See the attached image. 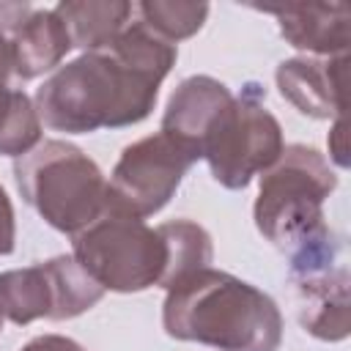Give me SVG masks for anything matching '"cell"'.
<instances>
[{
    "label": "cell",
    "mask_w": 351,
    "mask_h": 351,
    "mask_svg": "<svg viewBox=\"0 0 351 351\" xmlns=\"http://www.w3.org/2000/svg\"><path fill=\"white\" fill-rule=\"evenodd\" d=\"M101 296L104 288L77 263L74 255H58L0 274V313L16 326L38 318H77Z\"/></svg>",
    "instance_id": "52a82bcc"
},
{
    "label": "cell",
    "mask_w": 351,
    "mask_h": 351,
    "mask_svg": "<svg viewBox=\"0 0 351 351\" xmlns=\"http://www.w3.org/2000/svg\"><path fill=\"white\" fill-rule=\"evenodd\" d=\"M162 326L176 340L217 351H277L282 343L277 302L252 282L211 266L167 288Z\"/></svg>",
    "instance_id": "3957f363"
},
{
    "label": "cell",
    "mask_w": 351,
    "mask_h": 351,
    "mask_svg": "<svg viewBox=\"0 0 351 351\" xmlns=\"http://www.w3.org/2000/svg\"><path fill=\"white\" fill-rule=\"evenodd\" d=\"M261 11L271 14L280 25L282 38L302 52L335 58L346 55L348 49L351 8L346 3H296Z\"/></svg>",
    "instance_id": "8fae6325"
},
{
    "label": "cell",
    "mask_w": 351,
    "mask_h": 351,
    "mask_svg": "<svg viewBox=\"0 0 351 351\" xmlns=\"http://www.w3.org/2000/svg\"><path fill=\"white\" fill-rule=\"evenodd\" d=\"M346 66L348 55L335 58H288L277 66L274 80L285 101L307 118L346 115Z\"/></svg>",
    "instance_id": "30bf717a"
},
{
    "label": "cell",
    "mask_w": 351,
    "mask_h": 351,
    "mask_svg": "<svg viewBox=\"0 0 351 351\" xmlns=\"http://www.w3.org/2000/svg\"><path fill=\"white\" fill-rule=\"evenodd\" d=\"M176 58V44L129 22L107 49L82 52L44 80L33 101L38 121L66 134L134 126L151 115Z\"/></svg>",
    "instance_id": "6da1fadb"
},
{
    "label": "cell",
    "mask_w": 351,
    "mask_h": 351,
    "mask_svg": "<svg viewBox=\"0 0 351 351\" xmlns=\"http://www.w3.org/2000/svg\"><path fill=\"white\" fill-rule=\"evenodd\" d=\"M159 233L167 244V266L159 288H173L181 280L192 277L200 269H208L214 261V244L203 225L192 219H170L159 225Z\"/></svg>",
    "instance_id": "2e32d148"
},
{
    "label": "cell",
    "mask_w": 351,
    "mask_h": 351,
    "mask_svg": "<svg viewBox=\"0 0 351 351\" xmlns=\"http://www.w3.org/2000/svg\"><path fill=\"white\" fill-rule=\"evenodd\" d=\"M11 77V41L0 30V154L19 159L41 143V121L33 99L22 88H14Z\"/></svg>",
    "instance_id": "5bb4252c"
},
{
    "label": "cell",
    "mask_w": 351,
    "mask_h": 351,
    "mask_svg": "<svg viewBox=\"0 0 351 351\" xmlns=\"http://www.w3.org/2000/svg\"><path fill=\"white\" fill-rule=\"evenodd\" d=\"M288 282L296 302V318L304 332L326 343H340L348 337V269L343 261L288 271Z\"/></svg>",
    "instance_id": "9c48e42d"
},
{
    "label": "cell",
    "mask_w": 351,
    "mask_h": 351,
    "mask_svg": "<svg viewBox=\"0 0 351 351\" xmlns=\"http://www.w3.org/2000/svg\"><path fill=\"white\" fill-rule=\"evenodd\" d=\"M266 90L255 82L244 85L208 123L200 137V159L217 184L244 189L255 176H263L282 154V126L263 107Z\"/></svg>",
    "instance_id": "5b68a950"
},
{
    "label": "cell",
    "mask_w": 351,
    "mask_h": 351,
    "mask_svg": "<svg viewBox=\"0 0 351 351\" xmlns=\"http://www.w3.org/2000/svg\"><path fill=\"white\" fill-rule=\"evenodd\" d=\"M134 5L123 0H66L55 5V14L69 30L71 47L82 52L107 49L129 25Z\"/></svg>",
    "instance_id": "9a60e30c"
},
{
    "label": "cell",
    "mask_w": 351,
    "mask_h": 351,
    "mask_svg": "<svg viewBox=\"0 0 351 351\" xmlns=\"http://www.w3.org/2000/svg\"><path fill=\"white\" fill-rule=\"evenodd\" d=\"M197 156L165 132L126 145L107 181V208L145 219L162 211Z\"/></svg>",
    "instance_id": "ba28073f"
},
{
    "label": "cell",
    "mask_w": 351,
    "mask_h": 351,
    "mask_svg": "<svg viewBox=\"0 0 351 351\" xmlns=\"http://www.w3.org/2000/svg\"><path fill=\"white\" fill-rule=\"evenodd\" d=\"M71 255L104 291L115 293L162 285L167 266V244L159 228L110 208L74 236Z\"/></svg>",
    "instance_id": "8992f818"
},
{
    "label": "cell",
    "mask_w": 351,
    "mask_h": 351,
    "mask_svg": "<svg viewBox=\"0 0 351 351\" xmlns=\"http://www.w3.org/2000/svg\"><path fill=\"white\" fill-rule=\"evenodd\" d=\"M16 244V219H14V206L8 192L0 184V255H11Z\"/></svg>",
    "instance_id": "ac0fdd59"
},
{
    "label": "cell",
    "mask_w": 351,
    "mask_h": 351,
    "mask_svg": "<svg viewBox=\"0 0 351 351\" xmlns=\"http://www.w3.org/2000/svg\"><path fill=\"white\" fill-rule=\"evenodd\" d=\"M329 156L337 167H348V143H346V115L335 118L329 132Z\"/></svg>",
    "instance_id": "ffe728a7"
},
{
    "label": "cell",
    "mask_w": 351,
    "mask_h": 351,
    "mask_svg": "<svg viewBox=\"0 0 351 351\" xmlns=\"http://www.w3.org/2000/svg\"><path fill=\"white\" fill-rule=\"evenodd\" d=\"M233 99L230 88L208 74L186 77L170 96L165 115H162V132L178 140L184 148H189L200 159V137L206 134L214 115Z\"/></svg>",
    "instance_id": "7c38bea8"
},
{
    "label": "cell",
    "mask_w": 351,
    "mask_h": 351,
    "mask_svg": "<svg viewBox=\"0 0 351 351\" xmlns=\"http://www.w3.org/2000/svg\"><path fill=\"white\" fill-rule=\"evenodd\" d=\"M137 22L156 33L159 38L176 44L181 38L195 36L206 16H208V3H181V0H143L134 5Z\"/></svg>",
    "instance_id": "e0dca14e"
},
{
    "label": "cell",
    "mask_w": 351,
    "mask_h": 351,
    "mask_svg": "<svg viewBox=\"0 0 351 351\" xmlns=\"http://www.w3.org/2000/svg\"><path fill=\"white\" fill-rule=\"evenodd\" d=\"M19 351H85L77 340L63 337V335H38L33 340H27Z\"/></svg>",
    "instance_id": "d6986e66"
},
{
    "label": "cell",
    "mask_w": 351,
    "mask_h": 351,
    "mask_svg": "<svg viewBox=\"0 0 351 351\" xmlns=\"http://www.w3.org/2000/svg\"><path fill=\"white\" fill-rule=\"evenodd\" d=\"M337 189V176L313 145H285L261 176L252 206L255 228L288 255V269H310L340 258V239L326 225L324 203Z\"/></svg>",
    "instance_id": "7a4b0ae2"
},
{
    "label": "cell",
    "mask_w": 351,
    "mask_h": 351,
    "mask_svg": "<svg viewBox=\"0 0 351 351\" xmlns=\"http://www.w3.org/2000/svg\"><path fill=\"white\" fill-rule=\"evenodd\" d=\"M22 200L60 233L77 236L107 208V178L74 143L44 140L14 159Z\"/></svg>",
    "instance_id": "277c9868"
},
{
    "label": "cell",
    "mask_w": 351,
    "mask_h": 351,
    "mask_svg": "<svg viewBox=\"0 0 351 351\" xmlns=\"http://www.w3.org/2000/svg\"><path fill=\"white\" fill-rule=\"evenodd\" d=\"M0 332H3V313H0Z\"/></svg>",
    "instance_id": "44dd1931"
},
{
    "label": "cell",
    "mask_w": 351,
    "mask_h": 351,
    "mask_svg": "<svg viewBox=\"0 0 351 351\" xmlns=\"http://www.w3.org/2000/svg\"><path fill=\"white\" fill-rule=\"evenodd\" d=\"M14 77L36 80L60 66L71 49V38L55 8H33L30 16L8 36Z\"/></svg>",
    "instance_id": "4fadbf2b"
}]
</instances>
